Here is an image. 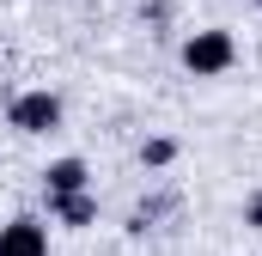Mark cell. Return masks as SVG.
<instances>
[{
  "label": "cell",
  "instance_id": "1",
  "mask_svg": "<svg viewBox=\"0 0 262 256\" xmlns=\"http://www.w3.org/2000/svg\"><path fill=\"white\" fill-rule=\"evenodd\" d=\"M232 61H238V37L232 31L207 25V31H189L183 37V67L195 79H220V73H232Z\"/></svg>",
  "mask_w": 262,
  "mask_h": 256
},
{
  "label": "cell",
  "instance_id": "2",
  "mask_svg": "<svg viewBox=\"0 0 262 256\" xmlns=\"http://www.w3.org/2000/svg\"><path fill=\"white\" fill-rule=\"evenodd\" d=\"M6 128H18V134H55L61 128V98L55 92H18L6 104Z\"/></svg>",
  "mask_w": 262,
  "mask_h": 256
},
{
  "label": "cell",
  "instance_id": "3",
  "mask_svg": "<svg viewBox=\"0 0 262 256\" xmlns=\"http://www.w3.org/2000/svg\"><path fill=\"white\" fill-rule=\"evenodd\" d=\"M85 189H92V165H85V159L67 153V159H49V165H43V195H49V201H61V195H85Z\"/></svg>",
  "mask_w": 262,
  "mask_h": 256
},
{
  "label": "cell",
  "instance_id": "4",
  "mask_svg": "<svg viewBox=\"0 0 262 256\" xmlns=\"http://www.w3.org/2000/svg\"><path fill=\"white\" fill-rule=\"evenodd\" d=\"M0 256H49V232H43V220H31V214L6 220V226H0Z\"/></svg>",
  "mask_w": 262,
  "mask_h": 256
},
{
  "label": "cell",
  "instance_id": "5",
  "mask_svg": "<svg viewBox=\"0 0 262 256\" xmlns=\"http://www.w3.org/2000/svg\"><path fill=\"white\" fill-rule=\"evenodd\" d=\"M49 214H55L61 226H73V232H85V226L98 220V201H92V189L85 195H61V201H49Z\"/></svg>",
  "mask_w": 262,
  "mask_h": 256
},
{
  "label": "cell",
  "instance_id": "6",
  "mask_svg": "<svg viewBox=\"0 0 262 256\" xmlns=\"http://www.w3.org/2000/svg\"><path fill=\"white\" fill-rule=\"evenodd\" d=\"M171 159H177V140H165V134H152V140L140 146V165H146V171H165Z\"/></svg>",
  "mask_w": 262,
  "mask_h": 256
},
{
  "label": "cell",
  "instance_id": "7",
  "mask_svg": "<svg viewBox=\"0 0 262 256\" xmlns=\"http://www.w3.org/2000/svg\"><path fill=\"white\" fill-rule=\"evenodd\" d=\"M244 226H250V232H262V195H250V201H244Z\"/></svg>",
  "mask_w": 262,
  "mask_h": 256
},
{
  "label": "cell",
  "instance_id": "8",
  "mask_svg": "<svg viewBox=\"0 0 262 256\" xmlns=\"http://www.w3.org/2000/svg\"><path fill=\"white\" fill-rule=\"evenodd\" d=\"M256 6H262V0H256Z\"/></svg>",
  "mask_w": 262,
  "mask_h": 256
}]
</instances>
